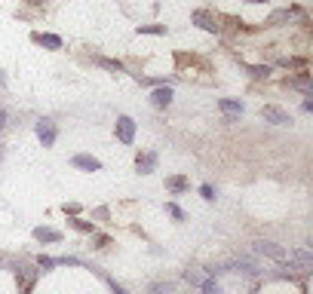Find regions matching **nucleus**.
Returning a JSON list of instances; mask_svg holds the SVG:
<instances>
[{
    "mask_svg": "<svg viewBox=\"0 0 313 294\" xmlns=\"http://www.w3.org/2000/svg\"><path fill=\"white\" fill-rule=\"evenodd\" d=\"M18 273L25 276V282H31V279H34V270H31V267H18Z\"/></svg>",
    "mask_w": 313,
    "mask_h": 294,
    "instance_id": "obj_24",
    "label": "nucleus"
},
{
    "mask_svg": "<svg viewBox=\"0 0 313 294\" xmlns=\"http://www.w3.org/2000/svg\"><path fill=\"white\" fill-rule=\"evenodd\" d=\"M200 288H203V294H221V285L215 282V276L203 279V282H200Z\"/></svg>",
    "mask_w": 313,
    "mask_h": 294,
    "instance_id": "obj_17",
    "label": "nucleus"
},
{
    "mask_svg": "<svg viewBox=\"0 0 313 294\" xmlns=\"http://www.w3.org/2000/svg\"><path fill=\"white\" fill-rule=\"evenodd\" d=\"M92 61H95L98 67H105V71H111V74H123V71H126L123 61H114V58H101V55H95Z\"/></svg>",
    "mask_w": 313,
    "mask_h": 294,
    "instance_id": "obj_14",
    "label": "nucleus"
},
{
    "mask_svg": "<svg viewBox=\"0 0 313 294\" xmlns=\"http://www.w3.org/2000/svg\"><path fill=\"white\" fill-rule=\"evenodd\" d=\"M224 270H243V273H249V276H258V273H261V267H258L252 258H237V261H231Z\"/></svg>",
    "mask_w": 313,
    "mask_h": 294,
    "instance_id": "obj_10",
    "label": "nucleus"
},
{
    "mask_svg": "<svg viewBox=\"0 0 313 294\" xmlns=\"http://www.w3.org/2000/svg\"><path fill=\"white\" fill-rule=\"evenodd\" d=\"M218 107L224 110V123H237L243 117V110H246V104L237 101V98H218Z\"/></svg>",
    "mask_w": 313,
    "mask_h": 294,
    "instance_id": "obj_3",
    "label": "nucleus"
},
{
    "mask_svg": "<svg viewBox=\"0 0 313 294\" xmlns=\"http://www.w3.org/2000/svg\"><path fill=\"white\" fill-rule=\"evenodd\" d=\"M301 110H304V114H307V110H313V101H310V98H304V101H301Z\"/></svg>",
    "mask_w": 313,
    "mask_h": 294,
    "instance_id": "obj_27",
    "label": "nucleus"
},
{
    "mask_svg": "<svg viewBox=\"0 0 313 294\" xmlns=\"http://www.w3.org/2000/svg\"><path fill=\"white\" fill-rule=\"evenodd\" d=\"M200 193H203V199H209V202L215 199V190H212V184H203V187H200Z\"/></svg>",
    "mask_w": 313,
    "mask_h": 294,
    "instance_id": "obj_22",
    "label": "nucleus"
},
{
    "mask_svg": "<svg viewBox=\"0 0 313 294\" xmlns=\"http://www.w3.org/2000/svg\"><path fill=\"white\" fill-rule=\"evenodd\" d=\"M138 31H141V34H166V28H163V25H141Z\"/></svg>",
    "mask_w": 313,
    "mask_h": 294,
    "instance_id": "obj_20",
    "label": "nucleus"
},
{
    "mask_svg": "<svg viewBox=\"0 0 313 294\" xmlns=\"http://www.w3.org/2000/svg\"><path fill=\"white\" fill-rule=\"evenodd\" d=\"M114 294H126V291H123V288H120V285H114Z\"/></svg>",
    "mask_w": 313,
    "mask_h": 294,
    "instance_id": "obj_29",
    "label": "nucleus"
},
{
    "mask_svg": "<svg viewBox=\"0 0 313 294\" xmlns=\"http://www.w3.org/2000/svg\"><path fill=\"white\" fill-rule=\"evenodd\" d=\"M298 9H277V12H270V18H267V25H283V21H292V15H295Z\"/></svg>",
    "mask_w": 313,
    "mask_h": 294,
    "instance_id": "obj_16",
    "label": "nucleus"
},
{
    "mask_svg": "<svg viewBox=\"0 0 313 294\" xmlns=\"http://www.w3.org/2000/svg\"><path fill=\"white\" fill-rule=\"evenodd\" d=\"M34 239H37V242H61V233L52 230V227H37V230H34Z\"/></svg>",
    "mask_w": 313,
    "mask_h": 294,
    "instance_id": "obj_12",
    "label": "nucleus"
},
{
    "mask_svg": "<svg viewBox=\"0 0 313 294\" xmlns=\"http://www.w3.org/2000/svg\"><path fill=\"white\" fill-rule=\"evenodd\" d=\"M184 279H187V282H191V285H200V282H203V279H200V276H197V273H191V270H187V273H184Z\"/></svg>",
    "mask_w": 313,
    "mask_h": 294,
    "instance_id": "obj_25",
    "label": "nucleus"
},
{
    "mask_svg": "<svg viewBox=\"0 0 313 294\" xmlns=\"http://www.w3.org/2000/svg\"><path fill=\"white\" fill-rule=\"evenodd\" d=\"M166 209H169V215H172V218H178V221H184V212H181V209H178L175 202H169Z\"/></svg>",
    "mask_w": 313,
    "mask_h": 294,
    "instance_id": "obj_23",
    "label": "nucleus"
},
{
    "mask_svg": "<svg viewBox=\"0 0 313 294\" xmlns=\"http://www.w3.org/2000/svg\"><path fill=\"white\" fill-rule=\"evenodd\" d=\"M246 3H267V0H246Z\"/></svg>",
    "mask_w": 313,
    "mask_h": 294,
    "instance_id": "obj_30",
    "label": "nucleus"
},
{
    "mask_svg": "<svg viewBox=\"0 0 313 294\" xmlns=\"http://www.w3.org/2000/svg\"><path fill=\"white\" fill-rule=\"evenodd\" d=\"M135 169H138L141 175H151V172L157 169V153H154V150H148V153H138V156H135Z\"/></svg>",
    "mask_w": 313,
    "mask_h": 294,
    "instance_id": "obj_9",
    "label": "nucleus"
},
{
    "mask_svg": "<svg viewBox=\"0 0 313 294\" xmlns=\"http://www.w3.org/2000/svg\"><path fill=\"white\" fill-rule=\"evenodd\" d=\"M252 245H255V252H258V255H264V258L286 261V248H283V245H277V242H270V239H255Z\"/></svg>",
    "mask_w": 313,
    "mask_h": 294,
    "instance_id": "obj_4",
    "label": "nucleus"
},
{
    "mask_svg": "<svg viewBox=\"0 0 313 294\" xmlns=\"http://www.w3.org/2000/svg\"><path fill=\"white\" fill-rule=\"evenodd\" d=\"M166 187H169L172 193H184V190L191 187V181H187L184 175H172V178H166Z\"/></svg>",
    "mask_w": 313,
    "mask_h": 294,
    "instance_id": "obj_15",
    "label": "nucleus"
},
{
    "mask_svg": "<svg viewBox=\"0 0 313 294\" xmlns=\"http://www.w3.org/2000/svg\"><path fill=\"white\" fill-rule=\"evenodd\" d=\"M31 40H34L37 46H46V49H61V37H58V34H40V31H34Z\"/></svg>",
    "mask_w": 313,
    "mask_h": 294,
    "instance_id": "obj_11",
    "label": "nucleus"
},
{
    "mask_svg": "<svg viewBox=\"0 0 313 294\" xmlns=\"http://www.w3.org/2000/svg\"><path fill=\"white\" fill-rule=\"evenodd\" d=\"M55 264H58V261H52V258H43V255L37 258V267H40V270H49V267H55Z\"/></svg>",
    "mask_w": 313,
    "mask_h": 294,
    "instance_id": "obj_21",
    "label": "nucleus"
},
{
    "mask_svg": "<svg viewBox=\"0 0 313 294\" xmlns=\"http://www.w3.org/2000/svg\"><path fill=\"white\" fill-rule=\"evenodd\" d=\"M249 74H252L255 80H264V77L270 74V64H249Z\"/></svg>",
    "mask_w": 313,
    "mask_h": 294,
    "instance_id": "obj_18",
    "label": "nucleus"
},
{
    "mask_svg": "<svg viewBox=\"0 0 313 294\" xmlns=\"http://www.w3.org/2000/svg\"><path fill=\"white\" fill-rule=\"evenodd\" d=\"M191 18H194V21H197V25H200L203 31H209V34H218V31H221V25H218V18H212V15H209L206 9H197V12H194Z\"/></svg>",
    "mask_w": 313,
    "mask_h": 294,
    "instance_id": "obj_7",
    "label": "nucleus"
},
{
    "mask_svg": "<svg viewBox=\"0 0 313 294\" xmlns=\"http://www.w3.org/2000/svg\"><path fill=\"white\" fill-rule=\"evenodd\" d=\"M34 129H37V138L43 141V147H52V144H55V135H58V132H55V123H52V120L43 117V120H37Z\"/></svg>",
    "mask_w": 313,
    "mask_h": 294,
    "instance_id": "obj_5",
    "label": "nucleus"
},
{
    "mask_svg": "<svg viewBox=\"0 0 313 294\" xmlns=\"http://www.w3.org/2000/svg\"><path fill=\"white\" fill-rule=\"evenodd\" d=\"M114 132H117V141L120 144H132L135 141V120L132 117H117Z\"/></svg>",
    "mask_w": 313,
    "mask_h": 294,
    "instance_id": "obj_2",
    "label": "nucleus"
},
{
    "mask_svg": "<svg viewBox=\"0 0 313 294\" xmlns=\"http://www.w3.org/2000/svg\"><path fill=\"white\" fill-rule=\"evenodd\" d=\"M71 227H77L83 233H95V224L92 221H83V218H71Z\"/></svg>",
    "mask_w": 313,
    "mask_h": 294,
    "instance_id": "obj_19",
    "label": "nucleus"
},
{
    "mask_svg": "<svg viewBox=\"0 0 313 294\" xmlns=\"http://www.w3.org/2000/svg\"><path fill=\"white\" fill-rule=\"evenodd\" d=\"M292 261H295L301 270H310L313 267V255L307 252V248H295V252H292Z\"/></svg>",
    "mask_w": 313,
    "mask_h": 294,
    "instance_id": "obj_13",
    "label": "nucleus"
},
{
    "mask_svg": "<svg viewBox=\"0 0 313 294\" xmlns=\"http://www.w3.org/2000/svg\"><path fill=\"white\" fill-rule=\"evenodd\" d=\"M261 120L270 123V126H292V117L283 107H277V104H264L261 107Z\"/></svg>",
    "mask_w": 313,
    "mask_h": 294,
    "instance_id": "obj_1",
    "label": "nucleus"
},
{
    "mask_svg": "<svg viewBox=\"0 0 313 294\" xmlns=\"http://www.w3.org/2000/svg\"><path fill=\"white\" fill-rule=\"evenodd\" d=\"M105 245H111V239L108 236H95V248H105Z\"/></svg>",
    "mask_w": 313,
    "mask_h": 294,
    "instance_id": "obj_26",
    "label": "nucleus"
},
{
    "mask_svg": "<svg viewBox=\"0 0 313 294\" xmlns=\"http://www.w3.org/2000/svg\"><path fill=\"white\" fill-rule=\"evenodd\" d=\"M151 104H154L157 110L169 107V104H172V86H166V83L154 86V92H151Z\"/></svg>",
    "mask_w": 313,
    "mask_h": 294,
    "instance_id": "obj_6",
    "label": "nucleus"
},
{
    "mask_svg": "<svg viewBox=\"0 0 313 294\" xmlns=\"http://www.w3.org/2000/svg\"><path fill=\"white\" fill-rule=\"evenodd\" d=\"M3 126H6V114L0 110V129H3Z\"/></svg>",
    "mask_w": 313,
    "mask_h": 294,
    "instance_id": "obj_28",
    "label": "nucleus"
},
{
    "mask_svg": "<svg viewBox=\"0 0 313 294\" xmlns=\"http://www.w3.org/2000/svg\"><path fill=\"white\" fill-rule=\"evenodd\" d=\"M71 163H74L77 169H86V172H98V169H101V160H98V156H89V153H74Z\"/></svg>",
    "mask_w": 313,
    "mask_h": 294,
    "instance_id": "obj_8",
    "label": "nucleus"
}]
</instances>
